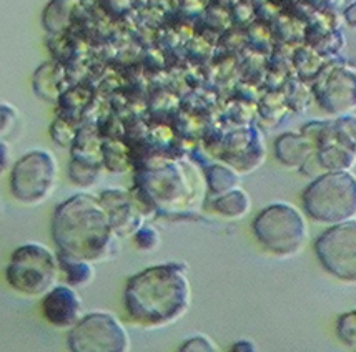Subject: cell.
I'll list each match as a JSON object with an SVG mask.
<instances>
[{"label":"cell","mask_w":356,"mask_h":352,"mask_svg":"<svg viewBox=\"0 0 356 352\" xmlns=\"http://www.w3.org/2000/svg\"><path fill=\"white\" fill-rule=\"evenodd\" d=\"M52 237L58 254L87 262L112 260L120 249V237L113 233L99 198L86 193L55 208Z\"/></svg>","instance_id":"cell-1"},{"label":"cell","mask_w":356,"mask_h":352,"mask_svg":"<svg viewBox=\"0 0 356 352\" xmlns=\"http://www.w3.org/2000/svg\"><path fill=\"white\" fill-rule=\"evenodd\" d=\"M186 271L184 262H167L130 276L124 291L130 319L145 328H160L184 317L192 304Z\"/></svg>","instance_id":"cell-2"},{"label":"cell","mask_w":356,"mask_h":352,"mask_svg":"<svg viewBox=\"0 0 356 352\" xmlns=\"http://www.w3.org/2000/svg\"><path fill=\"white\" fill-rule=\"evenodd\" d=\"M303 210L313 221L340 224L356 213V181L348 171H328L313 180L302 196Z\"/></svg>","instance_id":"cell-3"},{"label":"cell","mask_w":356,"mask_h":352,"mask_svg":"<svg viewBox=\"0 0 356 352\" xmlns=\"http://www.w3.org/2000/svg\"><path fill=\"white\" fill-rule=\"evenodd\" d=\"M253 233L266 251L278 258H291L308 241V224L302 211L290 203H273L253 219Z\"/></svg>","instance_id":"cell-4"},{"label":"cell","mask_w":356,"mask_h":352,"mask_svg":"<svg viewBox=\"0 0 356 352\" xmlns=\"http://www.w3.org/2000/svg\"><path fill=\"white\" fill-rule=\"evenodd\" d=\"M58 265L52 249L40 243H25L12 253L6 281L25 296H44L57 283Z\"/></svg>","instance_id":"cell-5"},{"label":"cell","mask_w":356,"mask_h":352,"mask_svg":"<svg viewBox=\"0 0 356 352\" xmlns=\"http://www.w3.org/2000/svg\"><path fill=\"white\" fill-rule=\"evenodd\" d=\"M58 165L47 150H31L10 169V193L17 201L35 206L47 201L57 186Z\"/></svg>","instance_id":"cell-6"},{"label":"cell","mask_w":356,"mask_h":352,"mask_svg":"<svg viewBox=\"0 0 356 352\" xmlns=\"http://www.w3.org/2000/svg\"><path fill=\"white\" fill-rule=\"evenodd\" d=\"M70 352H129L130 339L113 314H86L70 328L67 336Z\"/></svg>","instance_id":"cell-7"},{"label":"cell","mask_w":356,"mask_h":352,"mask_svg":"<svg viewBox=\"0 0 356 352\" xmlns=\"http://www.w3.org/2000/svg\"><path fill=\"white\" fill-rule=\"evenodd\" d=\"M318 261L334 278L346 283L356 279V224L353 219L333 224L315 241Z\"/></svg>","instance_id":"cell-8"},{"label":"cell","mask_w":356,"mask_h":352,"mask_svg":"<svg viewBox=\"0 0 356 352\" xmlns=\"http://www.w3.org/2000/svg\"><path fill=\"white\" fill-rule=\"evenodd\" d=\"M99 203L107 213L112 230L118 237L134 235L142 226V215L124 190H105L99 196Z\"/></svg>","instance_id":"cell-9"},{"label":"cell","mask_w":356,"mask_h":352,"mask_svg":"<svg viewBox=\"0 0 356 352\" xmlns=\"http://www.w3.org/2000/svg\"><path fill=\"white\" fill-rule=\"evenodd\" d=\"M44 317L55 328H72L82 317V301L70 286H54L42 299Z\"/></svg>","instance_id":"cell-10"},{"label":"cell","mask_w":356,"mask_h":352,"mask_svg":"<svg viewBox=\"0 0 356 352\" xmlns=\"http://www.w3.org/2000/svg\"><path fill=\"white\" fill-rule=\"evenodd\" d=\"M312 151V145L307 138L298 137L295 133L282 135L275 143V153L277 158L286 167H300L308 160Z\"/></svg>","instance_id":"cell-11"},{"label":"cell","mask_w":356,"mask_h":352,"mask_svg":"<svg viewBox=\"0 0 356 352\" xmlns=\"http://www.w3.org/2000/svg\"><path fill=\"white\" fill-rule=\"evenodd\" d=\"M57 256L58 273H63L67 286L70 287H86L95 278V269L92 262L74 260V258L63 256V254H55Z\"/></svg>","instance_id":"cell-12"},{"label":"cell","mask_w":356,"mask_h":352,"mask_svg":"<svg viewBox=\"0 0 356 352\" xmlns=\"http://www.w3.org/2000/svg\"><path fill=\"white\" fill-rule=\"evenodd\" d=\"M250 206H252V201H250L248 193L236 188H233L230 192L223 194H218V196L211 201V208H213L218 215L232 219H238L241 216L247 215L250 211Z\"/></svg>","instance_id":"cell-13"},{"label":"cell","mask_w":356,"mask_h":352,"mask_svg":"<svg viewBox=\"0 0 356 352\" xmlns=\"http://www.w3.org/2000/svg\"><path fill=\"white\" fill-rule=\"evenodd\" d=\"M69 178L77 186H92L100 178V165L92 161L72 158L69 165Z\"/></svg>","instance_id":"cell-14"},{"label":"cell","mask_w":356,"mask_h":352,"mask_svg":"<svg viewBox=\"0 0 356 352\" xmlns=\"http://www.w3.org/2000/svg\"><path fill=\"white\" fill-rule=\"evenodd\" d=\"M207 178H209L210 192L215 194H223L230 190L236 188L240 183L238 175L233 169H228L220 165H213L207 169Z\"/></svg>","instance_id":"cell-15"},{"label":"cell","mask_w":356,"mask_h":352,"mask_svg":"<svg viewBox=\"0 0 356 352\" xmlns=\"http://www.w3.org/2000/svg\"><path fill=\"white\" fill-rule=\"evenodd\" d=\"M19 110L8 103H0V140L10 138L19 128Z\"/></svg>","instance_id":"cell-16"},{"label":"cell","mask_w":356,"mask_h":352,"mask_svg":"<svg viewBox=\"0 0 356 352\" xmlns=\"http://www.w3.org/2000/svg\"><path fill=\"white\" fill-rule=\"evenodd\" d=\"M337 333L345 344L355 347L356 339V312H345L338 317Z\"/></svg>","instance_id":"cell-17"},{"label":"cell","mask_w":356,"mask_h":352,"mask_svg":"<svg viewBox=\"0 0 356 352\" xmlns=\"http://www.w3.org/2000/svg\"><path fill=\"white\" fill-rule=\"evenodd\" d=\"M135 244L142 251H155L160 246V235L154 226H140L134 233Z\"/></svg>","instance_id":"cell-18"},{"label":"cell","mask_w":356,"mask_h":352,"mask_svg":"<svg viewBox=\"0 0 356 352\" xmlns=\"http://www.w3.org/2000/svg\"><path fill=\"white\" fill-rule=\"evenodd\" d=\"M178 352H218V347L210 337L197 334V336L185 339Z\"/></svg>","instance_id":"cell-19"},{"label":"cell","mask_w":356,"mask_h":352,"mask_svg":"<svg viewBox=\"0 0 356 352\" xmlns=\"http://www.w3.org/2000/svg\"><path fill=\"white\" fill-rule=\"evenodd\" d=\"M50 135H52L54 142L58 143L60 146H70L75 138V133L74 130H72L70 123L63 120V118H58V120H55L52 123V126H50Z\"/></svg>","instance_id":"cell-20"},{"label":"cell","mask_w":356,"mask_h":352,"mask_svg":"<svg viewBox=\"0 0 356 352\" xmlns=\"http://www.w3.org/2000/svg\"><path fill=\"white\" fill-rule=\"evenodd\" d=\"M10 165H12L10 146H8V143L6 142V140H0V176H2L3 173L10 168Z\"/></svg>","instance_id":"cell-21"},{"label":"cell","mask_w":356,"mask_h":352,"mask_svg":"<svg viewBox=\"0 0 356 352\" xmlns=\"http://www.w3.org/2000/svg\"><path fill=\"white\" fill-rule=\"evenodd\" d=\"M230 352H258L255 342L248 341V339H240V341L233 342Z\"/></svg>","instance_id":"cell-22"},{"label":"cell","mask_w":356,"mask_h":352,"mask_svg":"<svg viewBox=\"0 0 356 352\" xmlns=\"http://www.w3.org/2000/svg\"><path fill=\"white\" fill-rule=\"evenodd\" d=\"M0 213H2V201H0Z\"/></svg>","instance_id":"cell-23"}]
</instances>
